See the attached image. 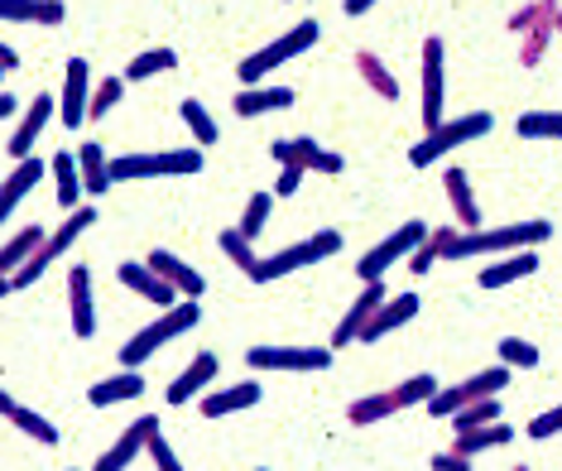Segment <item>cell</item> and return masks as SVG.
Instances as JSON below:
<instances>
[{"mask_svg":"<svg viewBox=\"0 0 562 471\" xmlns=\"http://www.w3.org/2000/svg\"><path fill=\"white\" fill-rule=\"evenodd\" d=\"M491 131H495L491 111H471V116L442 121L438 131H428L414 149H408V164H414V169H432V164L447 159L452 149H462V145H471V139H481V135H491Z\"/></svg>","mask_w":562,"mask_h":471,"instance_id":"cell-3","label":"cell"},{"mask_svg":"<svg viewBox=\"0 0 562 471\" xmlns=\"http://www.w3.org/2000/svg\"><path fill=\"white\" fill-rule=\"evenodd\" d=\"M255 471H270V467H255Z\"/></svg>","mask_w":562,"mask_h":471,"instance_id":"cell-60","label":"cell"},{"mask_svg":"<svg viewBox=\"0 0 562 471\" xmlns=\"http://www.w3.org/2000/svg\"><path fill=\"white\" fill-rule=\"evenodd\" d=\"M442 40L432 34V40H424V131H438V125L447 121L442 116V97H447V78H442Z\"/></svg>","mask_w":562,"mask_h":471,"instance_id":"cell-14","label":"cell"},{"mask_svg":"<svg viewBox=\"0 0 562 471\" xmlns=\"http://www.w3.org/2000/svg\"><path fill=\"white\" fill-rule=\"evenodd\" d=\"M44 173H48V164L30 155V159H20L15 169H10L5 178H0V226H5V216L15 212L20 202L30 198V193H34V188H40V183H44Z\"/></svg>","mask_w":562,"mask_h":471,"instance_id":"cell-21","label":"cell"},{"mask_svg":"<svg viewBox=\"0 0 562 471\" xmlns=\"http://www.w3.org/2000/svg\"><path fill=\"white\" fill-rule=\"evenodd\" d=\"M216 371H222V356H216V351H198L193 361H188V371H178L169 380V390H164V394H169V404H193L198 394L216 380Z\"/></svg>","mask_w":562,"mask_h":471,"instance_id":"cell-20","label":"cell"},{"mask_svg":"<svg viewBox=\"0 0 562 471\" xmlns=\"http://www.w3.org/2000/svg\"><path fill=\"white\" fill-rule=\"evenodd\" d=\"M216 246H222V256H226V260H232V265H236V270H240V274H246V279L255 274V265H260V256H255V250H250V240H246V236H240V232H236V226H226V232H222V236H216Z\"/></svg>","mask_w":562,"mask_h":471,"instance_id":"cell-42","label":"cell"},{"mask_svg":"<svg viewBox=\"0 0 562 471\" xmlns=\"http://www.w3.org/2000/svg\"><path fill=\"white\" fill-rule=\"evenodd\" d=\"M0 82H5V68H0Z\"/></svg>","mask_w":562,"mask_h":471,"instance_id":"cell-59","label":"cell"},{"mask_svg":"<svg viewBox=\"0 0 562 471\" xmlns=\"http://www.w3.org/2000/svg\"><path fill=\"white\" fill-rule=\"evenodd\" d=\"M0 20L10 24H63L68 5L63 0H0Z\"/></svg>","mask_w":562,"mask_h":471,"instance_id":"cell-29","label":"cell"},{"mask_svg":"<svg viewBox=\"0 0 562 471\" xmlns=\"http://www.w3.org/2000/svg\"><path fill=\"white\" fill-rule=\"evenodd\" d=\"M548 44H553V24L548 30H529L519 40V68H539L543 54H548Z\"/></svg>","mask_w":562,"mask_h":471,"instance_id":"cell-47","label":"cell"},{"mask_svg":"<svg viewBox=\"0 0 562 471\" xmlns=\"http://www.w3.org/2000/svg\"><path fill=\"white\" fill-rule=\"evenodd\" d=\"M515 131L524 139H562V111H524Z\"/></svg>","mask_w":562,"mask_h":471,"instance_id":"cell-41","label":"cell"},{"mask_svg":"<svg viewBox=\"0 0 562 471\" xmlns=\"http://www.w3.org/2000/svg\"><path fill=\"white\" fill-rule=\"evenodd\" d=\"M529 274H539V256L533 250H509V256H495L485 270L476 274V284L481 289H505V284H515V279H529Z\"/></svg>","mask_w":562,"mask_h":471,"instance_id":"cell-23","label":"cell"},{"mask_svg":"<svg viewBox=\"0 0 562 471\" xmlns=\"http://www.w3.org/2000/svg\"><path fill=\"white\" fill-rule=\"evenodd\" d=\"M424 236H428V222H404L400 232H390L380 246H370L366 256L356 260V279H361V284H375V279H385L394 265L408 260L418 246H424Z\"/></svg>","mask_w":562,"mask_h":471,"instance_id":"cell-8","label":"cell"},{"mask_svg":"<svg viewBox=\"0 0 562 471\" xmlns=\"http://www.w3.org/2000/svg\"><path fill=\"white\" fill-rule=\"evenodd\" d=\"M400 410H394V400H390V390L385 394H361V400H351L347 404V418L356 428H370V424H385V418H394Z\"/></svg>","mask_w":562,"mask_h":471,"instance_id":"cell-36","label":"cell"},{"mask_svg":"<svg viewBox=\"0 0 562 471\" xmlns=\"http://www.w3.org/2000/svg\"><path fill=\"white\" fill-rule=\"evenodd\" d=\"M250 371H327L331 366V347H250L246 351Z\"/></svg>","mask_w":562,"mask_h":471,"instance_id":"cell-10","label":"cell"},{"mask_svg":"<svg viewBox=\"0 0 562 471\" xmlns=\"http://www.w3.org/2000/svg\"><path fill=\"white\" fill-rule=\"evenodd\" d=\"M501 366H509V371H533V366L543 361V351L533 347V341H524V337H501Z\"/></svg>","mask_w":562,"mask_h":471,"instance_id":"cell-44","label":"cell"},{"mask_svg":"<svg viewBox=\"0 0 562 471\" xmlns=\"http://www.w3.org/2000/svg\"><path fill=\"white\" fill-rule=\"evenodd\" d=\"M173 173H202V149H155V155H121L111 159V183H135V178H173Z\"/></svg>","mask_w":562,"mask_h":471,"instance_id":"cell-6","label":"cell"},{"mask_svg":"<svg viewBox=\"0 0 562 471\" xmlns=\"http://www.w3.org/2000/svg\"><path fill=\"white\" fill-rule=\"evenodd\" d=\"M442 188H447V202H452V212H457V226H462V232H476L481 226V202H476V188H471L467 169H447Z\"/></svg>","mask_w":562,"mask_h":471,"instance_id":"cell-27","label":"cell"},{"mask_svg":"<svg viewBox=\"0 0 562 471\" xmlns=\"http://www.w3.org/2000/svg\"><path fill=\"white\" fill-rule=\"evenodd\" d=\"M299 183H303V169H279V178H274V198H293L299 193Z\"/></svg>","mask_w":562,"mask_h":471,"instance_id":"cell-51","label":"cell"},{"mask_svg":"<svg viewBox=\"0 0 562 471\" xmlns=\"http://www.w3.org/2000/svg\"><path fill=\"white\" fill-rule=\"evenodd\" d=\"M337 250H341V232L323 226V232H313L308 240H293V246L274 250V256H265L260 265H255L250 284H274V279H284V274H293V270H308V265L337 256Z\"/></svg>","mask_w":562,"mask_h":471,"instance_id":"cell-5","label":"cell"},{"mask_svg":"<svg viewBox=\"0 0 562 471\" xmlns=\"http://www.w3.org/2000/svg\"><path fill=\"white\" fill-rule=\"evenodd\" d=\"M87 101H92V63H87V58H68V72H63V97H58V125H68V131L87 125Z\"/></svg>","mask_w":562,"mask_h":471,"instance_id":"cell-12","label":"cell"},{"mask_svg":"<svg viewBox=\"0 0 562 471\" xmlns=\"http://www.w3.org/2000/svg\"><path fill=\"white\" fill-rule=\"evenodd\" d=\"M260 380H240V385H226V390H207L202 394V418H226V414H240L250 404H260Z\"/></svg>","mask_w":562,"mask_h":471,"instance_id":"cell-24","label":"cell"},{"mask_svg":"<svg viewBox=\"0 0 562 471\" xmlns=\"http://www.w3.org/2000/svg\"><path fill=\"white\" fill-rule=\"evenodd\" d=\"M145 260H149V270L169 279V284H173L183 299H202V294H207V274H198L193 265H188V260H178L173 250H149Z\"/></svg>","mask_w":562,"mask_h":471,"instance_id":"cell-22","label":"cell"},{"mask_svg":"<svg viewBox=\"0 0 562 471\" xmlns=\"http://www.w3.org/2000/svg\"><path fill=\"white\" fill-rule=\"evenodd\" d=\"M72 155H78L82 193H87V198H106V193H111V159H106V149H101L97 139H82Z\"/></svg>","mask_w":562,"mask_h":471,"instance_id":"cell-26","label":"cell"},{"mask_svg":"<svg viewBox=\"0 0 562 471\" xmlns=\"http://www.w3.org/2000/svg\"><path fill=\"white\" fill-rule=\"evenodd\" d=\"M44 236H48V232H44L40 222H34V226H20V232L10 236L5 246H0V274H15V270H24L34 250L44 246Z\"/></svg>","mask_w":562,"mask_h":471,"instance_id":"cell-32","label":"cell"},{"mask_svg":"<svg viewBox=\"0 0 562 471\" xmlns=\"http://www.w3.org/2000/svg\"><path fill=\"white\" fill-rule=\"evenodd\" d=\"M48 169H54V198H58V208L63 212H78L82 198H87L82 193V173H78V155H72V149H58Z\"/></svg>","mask_w":562,"mask_h":471,"instance_id":"cell-28","label":"cell"},{"mask_svg":"<svg viewBox=\"0 0 562 471\" xmlns=\"http://www.w3.org/2000/svg\"><path fill=\"white\" fill-rule=\"evenodd\" d=\"M501 418V394H491V400H476V404H467V410H457L447 424H452L457 433H467V428H485V424H495Z\"/></svg>","mask_w":562,"mask_h":471,"instance_id":"cell-43","label":"cell"},{"mask_svg":"<svg viewBox=\"0 0 562 471\" xmlns=\"http://www.w3.org/2000/svg\"><path fill=\"white\" fill-rule=\"evenodd\" d=\"M356 72H361V82H366L380 101H400V78H394L390 63L380 58V54H356Z\"/></svg>","mask_w":562,"mask_h":471,"instance_id":"cell-33","label":"cell"},{"mask_svg":"<svg viewBox=\"0 0 562 471\" xmlns=\"http://www.w3.org/2000/svg\"><path fill=\"white\" fill-rule=\"evenodd\" d=\"M72 471H78V467H72Z\"/></svg>","mask_w":562,"mask_h":471,"instance_id":"cell-61","label":"cell"},{"mask_svg":"<svg viewBox=\"0 0 562 471\" xmlns=\"http://www.w3.org/2000/svg\"><path fill=\"white\" fill-rule=\"evenodd\" d=\"M509 438H515V428H505L501 418H495V424H485V428H467V433H457V438H452V452H462V457H471V462H476L481 452L505 448Z\"/></svg>","mask_w":562,"mask_h":471,"instance_id":"cell-31","label":"cell"},{"mask_svg":"<svg viewBox=\"0 0 562 471\" xmlns=\"http://www.w3.org/2000/svg\"><path fill=\"white\" fill-rule=\"evenodd\" d=\"M10 414H15V394L0 390V418H10Z\"/></svg>","mask_w":562,"mask_h":471,"instance_id":"cell-54","label":"cell"},{"mask_svg":"<svg viewBox=\"0 0 562 471\" xmlns=\"http://www.w3.org/2000/svg\"><path fill=\"white\" fill-rule=\"evenodd\" d=\"M92 226H97V208H78V212H68V222H63L54 236H44V246L34 250L24 270H15V274H10V284H15V289H30V284H40L48 265H54V260L63 256V250H72V240H78V236H87V232H92Z\"/></svg>","mask_w":562,"mask_h":471,"instance_id":"cell-7","label":"cell"},{"mask_svg":"<svg viewBox=\"0 0 562 471\" xmlns=\"http://www.w3.org/2000/svg\"><path fill=\"white\" fill-rule=\"evenodd\" d=\"M553 34H558V40H562V10H558V20H553Z\"/></svg>","mask_w":562,"mask_h":471,"instance_id":"cell-57","label":"cell"},{"mask_svg":"<svg viewBox=\"0 0 562 471\" xmlns=\"http://www.w3.org/2000/svg\"><path fill=\"white\" fill-rule=\"evenodd\" d=\"M10 424H15V428L24 433V438L44 442V448H58V428H54V418H44V414H34V410H24V404H15Z\"/></svg>","mask_w":562,"mask_h":471,"instance_id":"cell-40","label":"cell"},{"mask_svg":"<svg viewBox=\"0 0 562 471\" xmlns=\"http://www.w3.org/2000/svg\"><path fill=\"white\" fill-rule=\"evenodd\" d=\"M375 5H380V0H341V10H347L351 20H361L366 10H375Z\"/></svg>","mask_w":562,"mask_h":471,"instance_id":"cell-52","label":"cell"},{"mask_svg":"<svg viewBox=\"0 0 562 471\" xmlns=\"http://www.w3.org/2000/svg\"><path fill=\"white\" fill-rule=\"evenodd\" d=\"M68 309H72V337L92 341L97 337V299H92V270L72 265L68 270Z\"/></svg>","mask_w":562,"mask_h":471,"instance_id":"cell-19","label":"cell"},{"mask_svg":"<svg viewBox=\"0 0 562 471\" xmlns=\"http://www.w3.org/2000/svg\"><path fill=\"white\" fill-rule=\"evenodd\" d=\"M48 121H54V92H40L24 106V116H20V125L10 131V139H5V155L10 159H30L34 155V145H40V135L48 131Z\"/></svg>","mask_w":562,"mask_h":471,"instance_id":"cell-13","label":"cell"},{"mask_svg":"<svg viewBox=\"0 0 562 471\" xmlns=\"http://www.w3.org/2000/svg\"><path fill=\"white\" fill-rule=\"evenodd\" d=\"M155 428H159V418H155V414H139L135 424L125 428V433H121L116 442H111L106 452L97 457V467H92V471H125V467H131L139 452L149 448V433H155Z\"/></svg>","mask_w":562,"mask_h":471,"instance_id":"cell-17","label":"cell"},{"mask_svg":"<svg viewBox=\"0 0 562 471\" xmlns=\"http://www.w3.org/2000/svg\"><path fill=\"white\" fill-rule=\"evenodd\" d=\"M270 212H274V193H255V198H246V212H240L236 232L246 236V240H255V236L265 232V222H270Z\"/></svg>","mask_w":562,"mask_h":471,"instance_id":"cell-46","label":"cell"},{"mask_svg":"<svg viewBox=\"0 0 562 471\" xmlns=\"http://www.w3.org/2000/svg\"><path fill=\"white\" fill-rule=\"evenodd\" d=\"M121 97H125V78H101V82L92 87V101H87V121L111 116V111L121 106Z\"/></svg>","mask_w":562,"mask_h":471,"instance_id":"cell-45","label":"cell"},{"mask_svg":"<svg viewBox=\"0 0 562 471\" xmlns=\"http://www.w3.org/2000/svg\"><path fill=\"white\" fill-rule=\"evenodd\" d=\"M432 471H471V457H462V452H432V462H428Z\"/></svg>","mask_w":562,"mask_h":471,"instance_id":"cell-50","label":"cell"},{"mask_svg":"<svg viewBox=\"0 0 562 471\" xmlns=\"http://www.w3.org/2000/svg\"><path fill=\"white\" fill-rule=\"evenodd\" d=\"M317 40H323V24H317V20H299L289 34H279L274 44L255 48V54H250V58L236 68V78L246 82V87H260V82H265V78H270V72L279 68V63H289V58L308 54V48H313Z\"/></svg>","mask_w":562,"mask_h":471,"instance_id":"cell-4","label":"cell"},{"mask_svg":"<svg viewBox=\"0 0 562 471\" xmlns=\"http://www.w3.org/2000/svg\"><path fill=\"white\" fill-rule=\"evenodd\" d=\"M139 394H145V375H139V371H121L111 380H97V385L87 390V400H92V410H111V404L139 400Z\"/></svg>","mask_w":562,"mask_h":471,"instance_id":"cell-30","label":"cell"},{"mask_svg":"<svg viewBox=\"0 0 562 471\" xmlns=\"http://www.w3.org/2000/svg\"><path fill=\"white\" fill-rule=\"evenodd\" d=\"M116 279L131 289V294L145 299V303H159V309H173V303H178V289L164 274L149 270V260H121L116 265Z\"/></svg>","mask_w":562,"mask_h":471,"instance_id":"cell-16","label":"cell"},{"mask_svg":"<svg viewBox=\"0 0 562 471\" xmlns=\"http://www.w3.org/2000/svg\"><path fill=\"white\" fill-rule=\"evenodd\" d=\"M10 289H15V284H10V274H0V299H5Z\"/></svg>","mask_w":562,"mask_h":471,"instance_id":"cell-56","label":"cell"},{"mask_svg":"<svg viewBox=\"0 0 562 471\" xmlns=\"http://www.w3.org/2000/svg\"><path fill=\"white\" fill-rule=\"evenodd\" d=\"M553 236V222H515V226H491V232H457L442 260H471V256H509V250H533Z\"/></svg>","mask_w":562,"mask_h":471,"instance_id":"cell-1","label":"cell"},{"mask_svg":"<svg viewBox=\"0 0 562 471\" xmlns=\"http://www.w3.org/2000/svg\"><path fill=\"white\" fill-rule=\"evenodd\" d=\"M509 385V366H491V371H476V375H467V380H457V385H438V394L424 404V410L432 418H452L457 410H467V404H476V400H491V394H501Z\"/></svg>","mask_w":562,"mask_h":471,"instance_id":"cell-9","label":"cell"},{"mask_svg":"<svg viewBox=\"0 0 562 471\" xmlns=\"http://www.w3.org/2000/svg\"><path fill=\"white\" fill-rule=\"evenodd\" d=\"M293 87L284 82H260V87H240V92L232 97V111L240 121H260V116H270V111H289L293 106Z\"/></svg>","mask_w":562,"mask_h":471,"instance_id":"cell-18","label":"cell"},{"mask_svg":"<svg viewBox=\"0 0 562 471\" xmlns=\"http://www.w3.org/2000/svg\"><path fill=\"white\" fill-rule=\"evenodd\" d=\"M553 433H562V404H558V410H543V414L529 418V438H533V442L553 438Z\"/></svg>","mask_w":562,"mask_h":471,"instance_id":"cell-49","label":"cell"},{"mask_svg":"<svg viewBox=\"0 0 562 471\" xmlns=\"http://www.w3.org/2000/svg\"><path fill=\"white\" fill-rule=\"evenodd\" d=\"M432 394H438V375H408L400 380V385L390 390V400H394V410H418V404H428Z\"/></svg>","mask_w":562,"mask_h":471,"instance_id":"cell-37","label":"cell"},{"mask_svg":"<svg viewBox=\"0 0 562 471\" xmlns=\"http://www.w3.org/2000/svg\"><path fill=\"white\" fill-rule=\"evenodd\" d=\"M173 68H178L173 48H149V54L131 58V68H125V82H149V78H159V72H173Z\"/></svg>","mask_w":562,"mask_h":471,"instance_id":"cell-38","label":"cell"},{"mask_svg":"<svg viewBox=\"0 0 562 471\" xmlns=\"http://www.w3.org/2000/svg\"><path fill=\"white\" fill-rule=\"evenodd\" d=\"M198 317H202V299H183V303H173L169 313H159L155 323H145V327H139V333L116 351V356H121V371H139V366H145L149 356H159L173 337L193 333Z\"/></svg>","mask_w":562,"mask_h":471,"instance_id":"cell-2","label":"cell"},{"mask_svg":"<svg viewBox=\"0 0 562 471\" xmlns=\"http://www.w3.org/2000/svg\"><path fill=\"white\" fill-rule=\"evenodd\" d=\"M424 303H418V294H390L385 303H380V313L366 323V333H361V341L370 347V341H380V337H390L394 327H404L408 317H414Z\"/></svg>","mask_w":562,"mask_h":471,"instance_id":"cell-25","label":"cell"},{"mask_svg":"<svg viewBox=\"0 0 562 471\" xmlns=\"http://www.w3.org/2000/svg\"><path fill=\"white\" fill-rule=\"evenodd\" d=\"M558 10H562L558 0H524L515 15H509V34H515V40H524L529 30H548V24L558 20Z\"/></svg>","mask_w":562,"mask_h":471,"instance_id":"cell-34","label":"cell"},{"mask_svg":"<svg viewBox=\"0 0 562 471\" xmlns=\"http://www.w3.org/2000/svg\"><path fill=\"white\" fill-rule=\"evenodd\" d=\"M149 457H155V471H183V462H178V452L169 448V438H164V428L149 433Z\"/></svg>","mask_w":562,"mask_h":471,"instance_id":"cell-48","label":"cell"},{"mask_svg":"<svg viewBox=\"0 0 562 471\" xmlns=\"http://www.w3.org/2000/svg\"><path fill=\"white\" fill-rule=\"evenodd\" d=\"M5 116H15V97L0 92V121H5Z\"/></svg>","mask_w":562,"mask_h":471,"instance_id":"cell-55","label":"cell"},{"mask_svg":"<svg viewBox=\"0 0 562 471\" xmlns=\"http://www.w3.org/2000/svg\"><path fill=\"white\" fill-rule=\"evenodd\" d=\"M270 159L279 164V169H289V164H293V169H303V173H308V169H313V173H341V169H347V159H341L337 149H323L313 135L274 139V145H270Z\"/></svg>","mask_w":562,"mask_h":471,"instance_id":"cell-11","label":"cell"},{"mask_svg":"<svg viewBox=\"0 0 562 471\" xmlns=\"http://www.w3.org/2000/svg\"><path fill=\"white\" fill-rule=\"evenodd\" d=\"M457 232H462V226H438V232L428 226L424 246H418L414 256H408V265H414V274H432V265H438V260L447 256V246H452V236H457Z\"/></svg>","mask_w":562,"mask_h":471,"instance_id":"cell-35","label":"cell"},{"mask_svg":"<svg viewBox=\"0 0 562 471\" xmlns=\"http://www.w3.org/2000/svg\"><path fill=\"white\" fill-rule=\"evenodd\" d=\"M178 116L188 121V131H193V139H198V149L202 145H216V139H222V131H216V121H212V111L202 106L198 97H188L183 106H178Z\"/></svg>","mask_w":562,"mask_h":471,"instance_id":"cell-39","label":"cell"},{"mask_svg":"<svg viewBox=\"0 0 562 471\" xmlns=\"http://www.w3.org/2000/svg\"><path fill=\"white\" fill-rule=\"evenodd\" d=\"M390 299V289H385V279H375V284H361V299L347 309V317L337 323V333H331V351L337 347H351V341H361L366 333V323L380 313V303Z\"/></svg>","mask_w":562,"mask_h":471,"instance_id":"cell-15","label":"cell"},{"mask_svg":"<svg viewBox=\"0 0 562 471\" xmlns=\"http://www.w3.org/2000/svg\"><path fill=\"white\" fill-rule=\"evenodd\" d=\"M0 68H5V72H15V68H20V54H15L10 44H0Z\"/></svg>","mask_w":562,"mask_h":471,"instance_id":"cell-53","label":"cell"},{"mask_svg":"<svg viewBox=\"0 0 562 471\" xmlns=\"http://www.w3.org/2000/svg\"><path fill=\"white\" fill-rule=\"evenodd\" d=\"M515 471H529V467H519V462H515Z\"/></svg>","mask_w":562,"mask_h":471,"instance_id":"cell-58","label":"cell"}]
</instances>
